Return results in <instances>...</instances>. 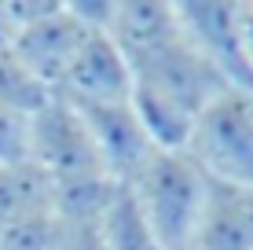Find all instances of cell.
Returning <instances> with one entry per match:
<instances>
[{
  "instance_id": "cell-14",
  "label": "cell",
  "mask_w": 253,
  "mask_h": 250,
  "mask_svg": "<svg viewBox=\"0 0 253 250\" xmlns=\"http://www.w3.org/2000/svg\"><path fill=\"white\" fill-rule=\"evenodd\" d=\"M55 250H107L99 221H59Z\"/></svg>"
},
{
  "instance_id": "cell-12",
  "label": "cell",
  "mask_w": 253,
  "mask_h": 250,
  "mask_svg": "<svg viewBox=\"0 0 253 250\" xmlns=\"http://www.w3.org/2000/svg\"><path fill=\"white\" fill-rule=\"evenodd\" d=\"M48 100H51V92L26 70L22 59L11 48H0V107L33 118Z\"/></svg>"
},
{
  "instance_id": "cell-8",
  "label": "cell",
  "mask_w": 253,
  "mask_h": 250,
  "mask_svg": "<svg viewBox=\"0 0 253 250\" xmlns=\"http://www.w3.org/2000/svg\"><path fill=\"white\" fill-rule=\"evenodd\" d=\"M77 114L84 118V125H88L95 148H99L103 162H107L110 177L118 180V184H128L139 169H143V162L151 158L154 151V140L147 136L143 122L136 118L132 103H107V107H74Z\"/></svg>"
},
{
  "instance_id": "cell-2",
  "label": "cell",
  "mask_w": 253,
  "mask_h": 250,
  "mask_svg": "<svg viewBox=\"0 0 253 250\" xmlns=\"http://www.w3.org/2000/svg\"><path fill=\"white\" fill-rule=\"evenodd\" d=\"M125 188L136 199L147 228L162 250L191 247V236L198 228V217H202V206L209 195V177L191 162L187 151L158 148Z\"/></svg>"
},
{
  "instance_id": "cell-15",
  "label": "cell",
  "mask_w": 253,
  "mask_h": 250,
  "mask_svg": "<svg viewBox=\"0 0 253 250\" xmlns=\"http://www.w3.org/2000/svg\"><path fill=\"white\" fill-rule=\"evenodd\" d=\"M239 15H242V48H246V63L253 74V0H239Z\"/></svg>"
},
{
  "instance_id": "cell-13",
  "label": "cell",
  "mask_w": 253,
  "mask_h": 250,
  "mask_svg": "<svg viewBox=\"0 0 253 250\" xmlns=\"http://www.w3.org/2000/svg\"><path fill=\"white\" fill-rule=\"evenodd\" d=\"M30 162V118L0 107V169Z\"/></svg>"
},
{
  "instance_id": "cell-16",
  "label": "cell",
  "mask_w": 253,
  "mask_h": 250,
  "mask_svg": "<svg viewBox=\"0 0 253 250\" xmlns=\"http://www.w3.org/2000/svg\"><path fill=\"white\" fill-rule=\"evenodd\" d=\"M15 41V15H11V0H0V48H11Z\"/></svg>"
},
{
  "instance_id": "cell-5",
  "label": "cell",
  "mask_w": 253,
  "mask_h": 250,
  "mask_svg": "<svg viewBox=\"0 0 253 250\" xmlns=\"http://www.w3.org/2000/svg\"><path fill=\"white\" fill-rule=\"evenodd\" d=\"M30 162L41 173L51 177V184L110 177V169L103 162L99 148H95L84 118L59 96H51L30 118Z\"/></svg>"
},
{
  "instance_id": "cell-1",
  "label": "cell",
  "mask_w": 253,
  "mask_h": 250,
  "mask_svg": "<svg viewBox=\"0 0 253 250\" xmlns=\"http://www.w3.org/2000/svg\"><path fill=\"white\" fill-rule=\"evenodd\" d=\"M128 70H132V110L154 148L162 151H184L198 110L216 92L228 89V81L184 37L180 26L169 37L128 55Z\"/></svg>"
},
{
  "instance_id": "cell-7",
  "label": "cell",
  "mask_w": 253,
  "mask_h": 250,
  "mask_svg": "<svg viewBox=\"0 0 253 250\" xmlns=\"http://www.w3.org/2000/svg\"><path fill=\"white\" fill-rule=\"evenodd\" d=\"M70 107H107V103H132V70L121 48L107 33H88L66 77L55 89Z\"/></svg>"
},
{
  "instance_id": "cell-9",
  "label": "cell",
  "mask_w": 253,
  "mask_h": 250,
  "mask_svg": "<svg viewBox=\"0 0 253 250\" xmlns=\"http://www.w3.org/2000/svg\"><path fill=\"white\" fill-rule=\"evenodd\" d=\"M187 250H253V188L209 180L202 217Z\"/></svg>"
},
{
  "instance_id": "cell-4",
  "label": "cell",
  "mask_w": 253,
  "mask_h": 250,
  "mask_svg": "<svg viewBox=\"0 0 253 250\" xmlns=\"http://www.w3.org/2000/svg\"><path fill=\"white\" fill-rule=\"evenodd\" d=\"M11 15H15L11 51L55 96L59 81L66 77L70 63L77 59L92 30H84L77 15L70 11V4H59V0H11Z\"/></svg>"
},
{
  "instance_id": "cell-6",
  "label": "cell",
  "mask_w": 253,
  "mask_h": 250,
  "mask_svg": "<svg viewBox=\"0 0 253 250\" xmlns=\"http://www.w3.org/2000/svg\"><path fill=\"white\" fill-rule=\"evenodd\" d=\"M184 37L213 63V70L235 89H253V74L242 48L239 0H187L176 4Z\"/></svg>"
},
{
  "instance_id": "cell-11",
  "label": "cell",
  "mask_w": 253,
  "mask_h": 250,
  "mask_svg": "<svg viewBox=\"0 0 253 250\" xmlns=\"http://www.w3.org/2000/svg\"><path fill=\"white\" fill-rule=\"evenodd\" d=\"M99 228H103V243H107V250H162L158 239H154L151 228H147L136 199L128 195V188L118 192V199L110 202L107 213H103Z\"/></svg>"
},
{
  "instance_id": "cell-3",
  "label": "cell",
  "mask_w": 253,
  "mask_h": 250,
  "mask_svg": "<svg viewBox=\"0 0 253 250\" xmlns=\"http://www.w3.org/2000/svg\"><path fill=\"white\" fill-rule=\"evenodd\" d=\"M184 151L216 184L253 188V89L216 92L198 110Z\"/></svg>"
},
{
  "instance_id": "cell-10",
  "label": "cell",
  "mask_w": 253,
  "mask_h": 250,
  "mask_svg": "<svg viewBox=\"0 0 253 250\" xmlns=\"http://www.w3.org/2000/svg\"><path fill=\"white\" fill-rule=\"evenodd\" d=\"M176 4L165 0H114V15H110L107 37L121 48V55H136L147 45L169 37L176 30Z\"/></svg>"
}]
</instances>
